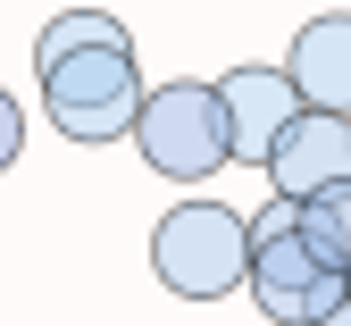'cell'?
<instances>
[{
  "label": "cell",
  "instance_id": "obj_1",
  "mask_svg": "<svg viewBox=\"0 0 351 326\" xmlns=\"http://www.w3.org/2000/svg\"><path fill=\"white\" fill-rule=\"evenodd\" d=\"M243 268H251V243H243V209L234 201H201L184 193L159 226H151V276L184 301H226L243 293Z\"/></svg>",
  "mask_w": 351,
  "mask_h": 326
},
{
  "label": "cell",
  "instance_id": "obj_2",
  "mask_svg": "<svg viewBox=\"0 0 351 326\" xmlns=\"http://www.w3.org/2000/svg\"><path fill=\"white\" fill-rule=\"evenodd\" d=\"M125 143L143 151V167L151 176H167V184H209L217 167H226V126H217V92L209 84H159V92H143L134 101V134Z\"/></svg>",
  "mask_w": 351,
  "mask_h": 326
},
{
  "label": "cell",
  "instance_id": "obj_3",
  "mask_svg": "<svg viewBox=\"0 0 351 326\" xmlns=\"http://www.w3.org/2000/svg\"><path fill=\"white\" fill-rule=\"evenodd\" d=\"M42 75V109L67 143H125L134 134V101H143V67L134 51H75Z\"/></svg>",
  "mask_w": 351,
  "mask_h": 326
},
{
  "label": "cell",
  "instance_id": "obj_4",
  "mask_svg": "<svg viewBox=\"0 0 351 326\" xmlns=\"http://www.w3.org/2000/svg\"><path fill=\"white\" fill-rule=\"evenodd\" d=\"M217 92V126H226V159H243V167H259L276 151V134L301 117V92L285 84V67H226L209 84Z\"/></svg>",
  "mask_w": 351,
  "mask_h": 326
},
{
  "label": "cell",
  "instance_id": "obj_5",
  "mask_svg": "<svg viewBox=\"0 0 351 326\" xmlns=\"http://www.w3.org/2000/svg\"><path fill=\"white\" fill-rule=\"evenodd\" d=\"M259 167H268V193L276 201H318V193H335V184H351V117L301 109Z\"/></svg>",
  "mask_w": 351,
  "mask_h": 326
},
{
  "label": "cell",
  "instance_id": "obj_6",
  "mask_svg": "<svg viewBox=\"0 0 351 326\" xmlns=\"http://www.w3.org/2000/svg\"><path fill=\"white\" fill-rule=\"evenodd\" d=\"M285 84L301 92V109L351 117V9H326V17H310V25L293 34Z\"/></svg>",
  "mask_w": 351,
  "mask_h": 326
},
{
  "label": "cell",
  "instance_id": "obj_7",
  "mask_svg": "<svg viewBox=\"0 0 351 326\" xmlns=\"http://www.w3.org/2000/svg\"><path fill=\"white\" fill-rule=\"evenodd\" d=\"M75 51H134V34H125L109 9H59L51 25L34 34V67H59Z\"/></svg>",
  "mask_w": 351,
  "mask_h": 326
},
{
  "label": "cell",
  "instance_id": "obj_8",
  "mask_svg": "<svg viewBox=\"0 0 351 326\" xmlns=\"http://www.w3.org/2000/svg\"><path fill=\"white\" fill-rule=\"evenodd\" d=\"M301 251H310L318 268H335V276H351V184H335V193H318V201H301Z\"/></svg>",
  "mask_w": 351,
  "mask_h": 326
},
{
  "label": "cell",
  "instance_id": "obj_9",
  "mask_svg": "<svg viewBox=\"0 0 351 326\" xmlns=\"http://www.w3.org/2000/svg\"><path fill=\"white\" fill-rule=\"evenodd\" d=\"M17 151H25V109L9 101V92H0V176L17 167Z\"/></svg>",
  "mask_w": 351,
  "mask_h": 326
},
{
  "label": "cell",
  "instance_id": "obj_10",
  "mask_svg": "<svg viewBox=\"0 0 351 326\" xmlns=\"http://www.w3.org/2000/svg\"><path fill=\"white\" fill-rule=\"evenodd\" d=\"M318 326H351V310H343V301H335V310H326V318H318Z\"/></svg>",
  "mask_w": 351,
  "mask_h": 326
},
{
  "label": "cell",
  "instance_id": "obj_11",
  "mask_svg": "<svg viewBox=\"0 0 351 326\" xmlns=\"http://www.w3.org/2000/svg\"><path fill=\"white\" fill-rule=\"evenodd\" d=\"M343 310H351V276H343Z\"/></svg>",
  "mask_w": 351,
  "mask_h": 326
}]
</instances>
